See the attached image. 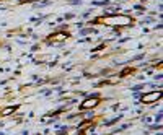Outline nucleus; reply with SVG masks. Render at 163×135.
<instances>
[{
	"mask_svg": "<svg viewBox=\"0 0 163 135\" xmlns=\"http://www.w3.org/2000/svg\"><path fill=\"white\" fill-rule=\"evenodd\" d=\"M13 111H15V108H7V109H5V111L2 112V116H8L10 112H13Z\"/></svg>",
	"mask_w": 163,
	"mask_h": 135,
	"instance_id": "5",
	"label": "nucleus"
},
{
	"mask_svg": "<svg viewBox=\"0 0 163 135\" xmlns=\"http://www.w3.org/2000/svg\"><path fill=\"white\" fill-rule=\"evenodd\" d=\"M103 21L108 25H129V23H132V20L129 16H106V18H103Z\"/></svg>",
	"mask_w": 163,
	"mask_h": 135,
	"instance_id": "1",
	"label": "nucleus"
},
{
	"mask_svg": "<svg viewBox=\"0 0 163 135\" xmlns=\"http://www.w3.org/2000/svg\"><path fill=\"white\" fill-rule=\"evenodd\" d=\"M160 91H153V93H148V94H145V96L142 98V101L144 103H153V101H157V99H160Z\"/></svg>",
	"mask_w": 163,
	"mask_h": 135,
	"instance_id": "2",
	"label": "nucleus"
},
{
	"mask_svg": "<svg viewBox=\"0 0 163 135\" xmlns=\"http://www.w3.org/2000/svg\"><path fill=\"white\" fill-rule=\"evenodd\" d=\"M65 38H67L65 33H57L56 36H52V38H51V41H52V42H59V41H64Z\"/></svg>",
	"mask_w": 163,
	"mask_h": 135,
	"instance_id": "4",
	"label": "nucleus"
},
{
	"mask_svg": "<svg viewBox=\"0 0 163 135\" xmlns=\"http://www.w3.org/2000/svg\"><path fill=\"white\" fill-rule=\"evenodd\" d=\"M100 103V101H98L96 98H91V99H86V101H83V103H82V106L80 108L82 109H88V108H95V106Z\"/></svg>",
	"mask_w": 163,
	"mask_h": 135,
	"instance_id": "3",
	"label": "nucleus"
}]
</instances>
